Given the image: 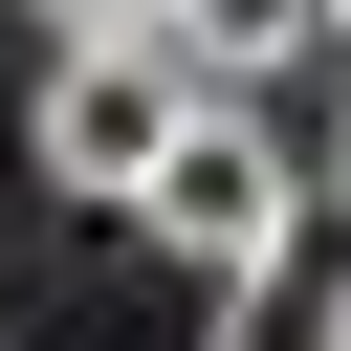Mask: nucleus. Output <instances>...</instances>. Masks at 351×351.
I'll list each match as a JSON object with an SVG mask.
<instances>
[{
  "mask_svg": "<svg viewBox=\"0 0 351 351\" xmlns=\"http://www.w3.org/2000/svg\"><path fill=\"white\" fill-rule=\"evenodd\" d=\"M176 110H197V66H176V44H66V66H44V110H22V176H44V197H88V219H132V176L176 154Z\"/></svg>",
  "mask_w": 351,
  "mask_h": 351,
  "instance_id": "f257e3e1",
  "label": "nucleus"
},
{
  "mask_svg": "<svg viewBox=\"0 0 351 351\" xmlns=\"http://www.w3.org/2000/svg\"><path fill=\"white\" fill-rule=\"evenodd\" d=\"M285 219H307V197H285V110H241V88H197V110H176V154L132 176V241H176L197 285H219V263H263Z\"/></svg>",
  "mask_w": 351,
  "mask_h": 351,
  "instance_id": "f03ea898",
  "label": "nucleus"
},
{
  "mask_svg": "<svg viewBox=\"0 0 351 351\" xmlns=\"http://www.w3.org/2000/svg\"><path fill=\"white\" fill-rule=\"evenodd\" d=\"M219 351H351V241L285 219L263 263H219Z\"/></svg>",
  "mask_w": 351,
  "mask_h": 351,
  "instance_id": "7ed1b4c3",
  "label": "nucleus"
},
{
  "mask_svg": "<svg viewBox=\"0 0 351 351\" xmlns=\"http://www.w3.org/2000/svg\"><path fill=\"white\" fill-rule=\"evenodd\" d=\"M154 44H176V66H197V88H241V110H263V88H285V66H307V0H176V22H154Z\"/></svg>",
  "mask_w": 351,
  "mask_h": 351,
  "instance_id": "20e7f679",
  "label": "nucleus"
},
{
  "mask_svg": "<svg viewBox=\"0 0 351 351\" xmlns=\"http://www.w3.org/2000/svg\"><path fill=\"white\" fill-rule=\"evenodd\" d=\"M44 22H66V44H154L176 0H44Z\"/></svg>",
  "mask_w": 351,
  "mask_h": 351,
  "instance_id": "39448f33",
  "label": "nucleus"
},
{
  "mask_svg": "<svg viewBox=\"0 0 351 351\" xmlns=\"http://www.w3.org/2000/svg\"><path fill=\"white\" fill-rule=\"evenodd\" d=\"M329 219H351V110H329Z\"/></svg>",
  "mask_w": 351,
  "mask_h": 351,
  "instance_id": "423d86ee",
  "label": "nucleus"
},
{
  "mask_svg": "<svg viewBox=\"0 0 351 351\" xmlns=\"http://www.w3.org/2000/svg\"><path fill=\"white\" fill-rule=\"evenodd\" d=\"M307 44H351V0H307Z\"/></svg>",
  "mask_w": 351,
  "mask_h": 351,
  "instance_id": "0eeeda50",
  "label": "nucleus"
}]
</instances>
